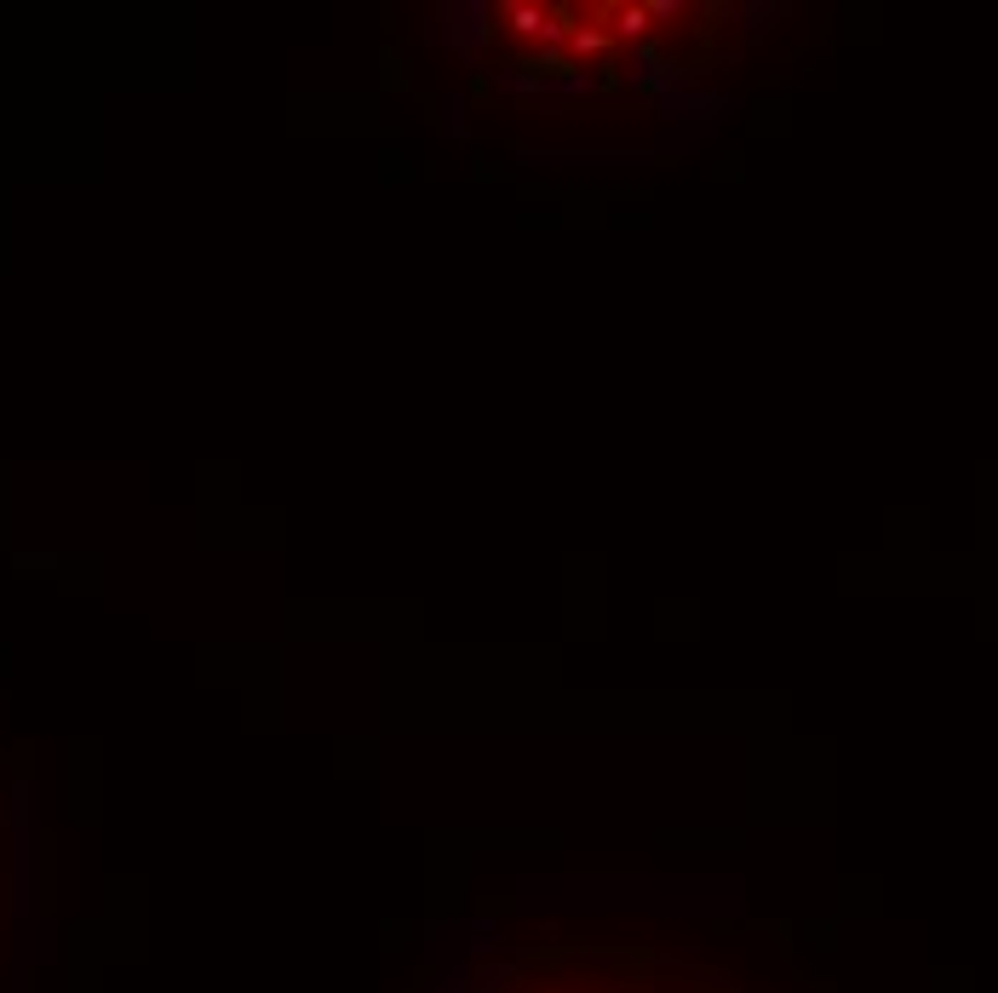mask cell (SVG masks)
<instances>
[{
  "mask_svg": "<svg viewBox=\"0 0 998 993\" xmlns=\"http://www.w3.org/2000/svg\"><path fill=\"white\" fill-rule=\"evenodd\" d=\"M626 81L643 87L649 98H666L671 87H683V69H677L671 58L649 41V47H631V58H626Z\"/></svg>",
  "mask_w": 998,
  "mask_h": 993,
  "instance_id": "cell-1",
  "label": "cell"
},
{
  "mask_svg": "<svg viewBox=\"0 0 998 993\" xmlns=\"http://www.w3.org/2000/svg\"><path fill=\"white\" fill-rule=\"evenodd\" d=\"M494 29H499V17H494V7H483V0H465V7H453V52L465 58H483V47L494 41Z\"/></svg>",
  "mask_w": 998,
  "mask_h": 993,
  "instance_id": "cell-2",
  "label": "cell"
},
{
  "mask_svg": "<svg viewBox=\"0 0 998 993\" xmlns=\"http://www.w3.org/2000/svg\"><path fill=\"white\" fill-rule=\"evenodd\" d=\"M499 29L511 35V41H546V24H551V7L546 0H506V7H494Z\"/></svg>",
  "mask_w": 998,
  "mask_h": 993,
  "instance_id": "cell-3",
  "label": "cell"
},
{
  "mask_svg": "<svg viewBox=\"0 0 998 993\" xmlns=\"http://www.w3.org/2000/svg\"><path fill=\"white\" fill-rule=\"evenodd\" d=\"M603 17H609V35H614V41H626V47H649V29H654L649 7L626 0V7H603Z\"/></svg>",
  "mask_w": 998,
  "mask_h": 993,
  "instance_id": "cell-4",
  "label": "cell"
},
{
  "mask_svg": "<svg viewBox=\"0 0 998 993\" xmlns=\"http://www.w3.org/2000/svg\"><path fill=\"white\" fill-rule=\"evenodd\" d=\"M614 52V35H609V24H574V41H568V64H580V69H591L597 58H609Z\"/></svg>",
  "mask_w": 998,
  "mask_h": 993,
  "instance_id": "cell-5",
  "label": "cell"
},
{
  "mask_svg": "<svg viewBox=\"0 0 998 993\" xmlns=\"http://www.w3.org/2000/svg\"><path fill=\"white\" fill-rule=\"evenodd\" d=\"M649 17L654 24H671V17H683V0H649Z\"/></svg>",
  "mask_w": 998,
  "mask_h": 993,
  "instance_id": "cell-6",
  "label": "cell"
},
{
  "mask_svg": "<svg viewBox=\"0 0 998 993\" xmlns=\"http://www.w3.org/2000/svg\"><path fill=\"white\" fill-rule=\"evenodd\" d=\"M448 132H465V104H448Z\"/></svg>",
  "mask_w": 998,
  "mask_h": 993,
  "instance_id": "cell-7",
  "label": "cell"
}]
</instances>
